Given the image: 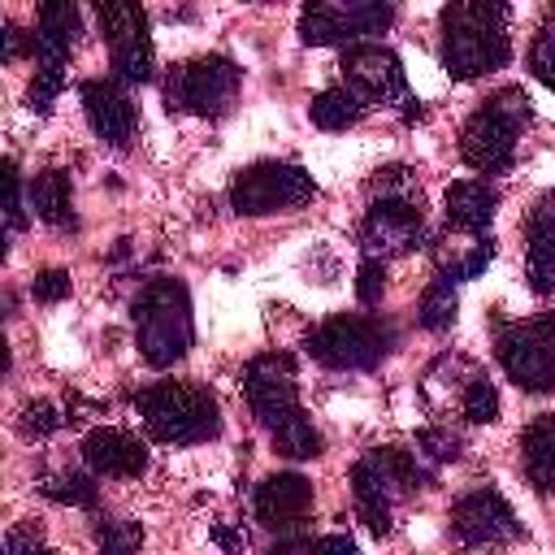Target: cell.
Here are the masks:
<instances>
[{
    "instance_id": "cell-1",
    "label": "cell",
    "mask_w": 555,
    "mask_h": 555,
    "mask_svg": "<svg viewBox=\"0 0 555 555\" xmlns=\"http://www.w3.org/2000/svg\"><path fill=\"white\" fill-rule=\"evenodd\" d=\"M507 9L490 0H455L442 9V65L451 78H481L507 65Z\"/></svg>"
},
{
    "instance_id": "cell-2",
    "label": "cell",
    "mask_w": 555,
    "mask_h": 555,
    "mask_svg": "<svg viewBox=\"0 0 555 555\" xmlns=\"http://www.w3.org/2000/svg\"><path fill=\"white\" fill-rule=\"evenodd\" d=\"M134 412L152 442L191 447L221 434V408L208 386L195 382H156L134 395Z\"/></svg>"
},
{
    "instance_id": "cell-3",
    "label": "cell",
    "mask_w": 555,
    "mask_h": 555,
    "mask_svg": "<svg viewBox=\"0 0 555 555\" xmlns=\"http://www.w3.org/2000/svg\"><path fill=\"white\" fill-rule=\"evenodd\" d=\"M134 334H139V351L152 369H169L191 351V338H195L191 295L178 278H156L139 291Z\"/></svg>"
},
{
    "instance_id": "cell-4",
    "label": "cell",
    "mask_w": 555,
    "mask_h": 555,
    "mask_svg": "<svg viewBox=\"0 0 555 555\" xmlns=\"http://www.w3.org/2000/svg\"><path fill=\"white\" fill-rule=\"evenodd\" d=\"M429 481V468L416 451H399V447H377L369 455L356 460L351 468V490H356V512L360 520L382 538L390 533V503L416 486Z\"/></svg>"
},
{
    "instance_id": "cell-5",
    "label": "cell",
    "mask_w": 555,
    "mask_h": 555,
    "mask_svg": "<svg viewBox=\"0 0 555 555\" xmlns=\"http://www.w3.org/2000/svg\"><path fill=\"white\" fill-rule=\"evenodd\" d=\"M533 121V108H529V95L520 87H503L494 91L468 121H464V134H460V156L481 169V173H499L512 165L516 156V139L520 130Z\"/></svg>"
},
{
    "instance_id": "cell-6",
    "label": "cell",
    "mask_w": 555,
    "mask_h": 555,
    "mask_svg": "<svg viewBox=\"0 0 555 555\" xmlns=\"http://www.w3.org/2000/svg\"><path fill=\"white\" fill-rule=\"evenodd\" d=\"M312 195H317L312 173L291 165V160H256V165L238 169V178L230 182V204L243 217L286 212V208L308 204Z\"/></svg>"
},
{
    "instance_id": "cell-7",
    "label": "cell",
    "mask_w": 555,
    "mask_h": 555,
    "mask_svg": "<svg viewBox=\"0 0 555 555\" xmlns=\"http://www.w3.org/2000/svg\"><path fill=\"white\" fill-rule=\"evenodd\" d=\"M238 65L221 52H208V56H195V61H182L169 69L165 78V100L169 108L178 113H199V117H217L230 108L234 91H238Z\"/></svg>"
},
{
    "instance_id": "cell-8",
    "label": "cell",
    "mask_w": 555,
    "mask_h": 555,
    "mask_svg": "<svg viewBox=\"0 0 555 555\" xmlns=\"http://www.w3.org/2000/svg\"><path fill=\"white\" fill-rule=\"evenodd\" d=\"M390 351V334L373 317H330L308 334V356L338 373L373 369Z\"/></svg>"
},
{
    "instance_id": "cell-9",
    "label": "cell",
    "mask_w": 555,
    "mask_h": 555,
    "mask_svg": "<svg viewBox=\"0 0 555 555\" xmlns=\"http://www.w3.org/2000/svg\"><path fill=\"white\" fill-rule=\"evenodd\" d=\"M243 395L251 416L273 434L291 416H299V386H295V360L286 351H264L243 369Z\"/></svg>"
},
{
    "instance_id": "cell-10",
    "label": "cell",
    "mask_w": 555,
    "mask_h": 555,
    "mask_svg": "<svg viewBox=\"0 0 555 555\" xmlns=\"http://www.w3.org/2000/svg\"><path fill=\"white\" fill-rule=\"evenodd\" d=\"M360 243L369 251V260H386V256H403L412 247L425 243V212L421 199H373L360 225Z\"/></svg>"
},
{
    "instance_id": "cell-11",
    "label": "cell",
    "mask_w": 555,
    "mask_h": 555,
    "mask_svg": "<svg viewBox=\"0 0 555 555\" xmlns=\"http://www.w3.org/2000/svg\"><path fill=\"white\" fill-rule=\"evenodd\" d=\"M499 364L507 369V377L529 390V395H551L555 390V343L546 334H538L533 325H507L494 338Z\"/></svg>"
},
{
    "instance_id": "cell-12",
    "label": "cell",
    "mask_w": 555,
    "mask_h": 555,
    "mask_svg": "<svg viewBox=\"0 0 555 555\" xmlns=\"http://www.w3.org/2000/svg\"><path fill=\"white\" fill-rule=\"evenodd\" d=\"M451 529L464 546H499L512 542L520 533V520L512 512V503L499 490H473L451 507Z\"/></svg>"
},
{
    "instance_id": "cell-13",
    "label": "cell",
    "mask_w": 555,
    "mask_h": 555,
    "mask_svg": "<svg viewBox=\"0 0 555 555\" xmlns=\"http://www.w3.org/2000/svg\"><path fill=\"white\" fill-rule=\"evenodd\" d=\"M343 74H347V87L360 95V100H403V65L390 48L382 43H356L343 52Z\"/></svg>"
},
{
    "instance_id": "cell-14",
    "label": "cell",
    "mask_w": 555,
    "mask_h": 555,
    "mask_svg": "<svg viewBox=\"0 0 555 555\" xmlns=\"http://www.w3.org/2000/svg\"><path fill=\"white\" fill-rule=\"evenodd\" d=\"M82 113H87L91 130L108 147H126L130 143V134H134V104H130V95L117 82H108V78L82 82Z\"/></svg>"
},
{
    "instance_id": "cell-15",
    "label": "cell",
    "mask_w": 555,
    "mask_h": 555,
    "mask_svg": "<svg viewBox=\"0 0 555 555\" xmlns=\"http://www.w3.org/2000/svg\"><path fill=\"white\" fill-rule=\"evenodd\" d=\"M82 460L100 477H139L147 468V447L117 425H100L82 438Z\"/></svg>"
},
{
    "instance_id": "cell-16",
    "label": "cell",
    "mask_w": 555,
    "mask_h": 555,
    "mask_svg": "<svg viewBox=\"0 0 555 555\" xmlns=\"http://www.w3.org/2000/svg\"><path fill=\"white\" fill-rule=\"evenodd\" d=\"M525 273L533 295H555V191H546L525 217Z\"/></svg>"
},
{
    "instance_id": "cell-17",
    "label": "cell",
    "mask_w": 555,
    "mask_h": 555,
    "mask_svg": "<svg viewBox=\"0 0 555 555\" xmlns=\"http://www.w3.org/2000/svg\"><path fill=\"white\" fill-rule=\"evenodd\" d=\"M312 507V481L299 473H273L256 486V516L273 529L295 525L299 516H308Z\"/></svg>"
},
{
    "instance_id": "cell-18",
    "label": "cell",
    "mask_w": 555,
    "mask_h": 555,
    "mask_svg": "<svg viewBox=\"0 0 555 555\" xmlns=\"http://www.w3.org/2000/svg\"><path fill=\"white\" fill-rule=\"evenodd\" d=\"M74 43H78V9L69 0L43 4L39 17H35V35H30V48L39 56V65H65Z\"/></svg>"
},
{
    "instance_id": "cell-19",
    "label": "cell",
    "mask_w": 555,
    "mask_h": 555,
    "mask_svg": "<svg viewBox=\"0 0 555 555\" xmlns=\"http://www.w3.org/2000/svg\"><path fill=\"white\" fill-rule=\"evenodd\" d=\"M442 204H447L451 230L486 234V225H490V217H494V208H499V191H494L490 182H481V178H464V182H451V186H447Z\"/></svg>"
},
{
    "instance_id": "cell-20",
    "label": "cell",
    "mask_w": 555,
    "mask_h": 555,
    "mask_svg": "<svg viewBox=\"0 0 555 555\" xmlns=\"http://www.w3.org/2000/svg\"><path fill=\"white\" fill-rule=\"evenodd\" d=\"M434 256H438L442 278H451V282H468V278L486 273V264H490V256H494V243H490V234L451 230V234L434 247Z\"/></svg>"
},
{
    "instance_id": "cell-21",
    "label": "cell",
    "mask_w": 555,
    "mask_h": 555,
    "mask_svg": "<svg viewBox=\"0 0 555 555\" xmlns=\"http://www.w3.org/2000/svg\"><path fill=\"white\" fill-rule=\"evenodd\" d=\"M520 451H525V473L538 490H555V416H538L529 421V429L520 434Z\"/></svg>"
},
{
    "instance_id": "cell-22",
    "label": "cell",
    "mask_w": 555,
    "mask_h": 555,
    "mask_svg": "<svg viewBox=\"0 0 555 555\" xmlns=\"http://www.w3.org/2000/svg\"><path fill=\"white\" fill-rule=\"evenodd\" d=\"M69 204H74V186H69V173L65 169H43L35 182H30V208L39 221L48 225H69Z\"/></svg>"
},
{
    "instance_id": "cell-23",
    "label": "cell",
    "mask_w": 555,
    "mask_h": 555,
    "mask_svg": "<svg viewBox=\"0 0 555 555\" xmlns=\"http://www.w3.org/2000/svg\"><path fill=\"white\" fill-rule=\"evenodd\" d=\"M308 113H312V121L321 130H347V126H356L364 117V100L343 82V87H325L321 95H312Z\"/></svg>"
},
{
    "instance_id": "cell-24",
    "label": "cell",
    "mask_w": 555,
    "mask_h": 555,
    "mask_svg": "<svg viewBox=\"0 0 555 555\" xmlns=\"http://www.w3.org/2000/svg\"><path fill=\"white\" fill-rule=\"evenodd\" d=\"M299 39L312 43V48H330V43L351 39V26H347L343 4H308L299 13Z\"/></svg>"
},
{
    "instance_id": "cell-25",
    "label": "cell",
    "mask_w": 555,
    "mask_h": 555,
    "mask_svg": "<svg viewBox=\"0 0 555 555\" xmlns=\"http://www.w3.org/2000/svg\"><path fill=\"white\" fill-rule=\"evenodd\" d=\"M108 52H113V69H117V78H121V82H147V78H152V69H156V52H152L147 30H143V35L113 39V43H108Z\"/></svg>"
},
{
    "instance_id": "cell-26",
    "label": "cell",
    "mask_w": 555,
    "mask_h": 555,
    "mask_svg": "<svg viewBox=\"0 0 555 555\" xmlns=\"http://www.w3.org/2000/svg\"><path fill=\"white\" fill-rule=\"evenodd\" d=\"M455 312H460V299H455V282L438 273V278L425 286L416 317H421V325H425V330L442 334V330H451V325H455Z\"/></svg>"
},
{
    "instance_id": "cell-27",
    "label": "cell",
    "mask_w": 555,
    "mask_h": 555,
    "mask_svg": "<svg viewBox=\"0 0 555 555\" xmlns=\"http://www.w3.org/2000/svg\"><path fill=\"white\" fill-rule=\"evenodd\" d=\"M95 22L104 30V39H126V35H143L147 30V13L139 4H126V0H104L95 9Z\"/></svg>"
},
{
    "instance_id": "cell-28",
    "label": "cell",
    "mask_w": 555,
    "mask_h": 555,
    "mask_svg": "<svg viewBox=\"0 0 555 555\" xmlns=\"http://www.w3.org/2000/svg\"><path fill=\"white\" fill-rule=\"evenodd\" d=\"M39 490L56 503H69V507H91L95 503V481L87 473H43L39 477Z\"/></svg>"
},
{
    "instance_id": "cell-29",
    "label": "cell",
    "mask_w": 555,
    "mask_h": 555,
    "mask_svg": "<svg viewBox=\"0 0 555 555\" xmlns=\"http://www.w3.org/2000/svg\"><path fill=\"white\" fill-rule=\"evenodd\" d=\"M273 447H278L282 455H291V460H312V455H321V434H317L312 421H304V412H299V416H291L286 425L273 429Z\"/></svg>"
},
{
    "instance_id": "cell-30",
    "label": "cell",
    "mask_w": 555,
    "mask_h": 555,
    "mask_svg": "<svg viewBox=\"0 0 555 555\" xmlns=\"http://www.w3.org/2000/svg\"><path fill=\"white\" fill-rule=\"evenodd\" d=\"M95 542H100V555H139L143 529H139V520L104 516V520L95 525Z\"/></svg>"
},
{
    "instance_id": "cell-31",
    "label": "cell",
    "mask_w": 555,
    "mask_h": 555,
    "mask_svg": "<svg viewBox=\"0 0 555 555\" xmlns=\"http://www.w3.org/2000/svg\"><path fill=\"white\" fill-rule=\"evenodd\" d=\"M460 412H464V421H473V425L499 421V390H494V382L481 377V373H473L468 386H464V395H460Z\"/></svg>"
},
{
    "instance_id": "cell-32",
    "label": "cell",
    "mask_w": 555,
    "mask_h": 555,
    "mask_svg": "<svg viewBox=\"0 0 555 555\" xmlns=\"http://www.w3.org/2000/svg\"><path fill=\"white\" fill-rule=\"evenodd\" d=\"M347 13V26H351V39H364V35H382L390 22H395V9L382 4V0H360V4H343Z\"/></svg>"
},
{
    "instance_id": "cell-33",
    "label": "cell",
    "mask_w": 555,
    "mask_h": 555,
    "mask_svg": "<svg viewBox=\"0 0 555 555\" xmlns=\"http://www.w3.org/2000/svg\"><path fill=\"white\" fill-rule=\"evenodd\" d=\"M69 416L56 408V403H48V399H35V403H26L22 412H17V429H22V438H48L52 429H61Z\"/></svg>"
},
{
    "instance_id": "cell-34",
    "label": "cell",
    "mask_w": 555,
    "mask_h": 555,
    "mask_svg": "<svg viewBox=\"0 0 555 555\" xmlns=\"http://www.w3.org/2000/svg\"><path fill=\"white\" fill-rule=\"evenodd\" d=\"M61 87H65V69H61V65H39V69H35V78H30L26 104H30L35 113H48V108H52V100L61 95Z\"/></svg>"
},
{
    "instance_id": "cell-35",
    "label": "cell",
    "mask_w": 555,
    "mask_h": 555,
    "mask_svg": "<svg viewBox=\"0 0 555 555\" xmlns=\"http://www.w3.org/2000/svg\"><path fill=\"white\" fill-rule=\"evenodd\" d=\"M416 455H421V460H434V464L455 460V455H460V438H455L451 429H421V434H416Z\"/></svg>"
},
{
    "instance_id": "cell-36",
    "label": "cell",
    "mask_w": 555,
    "mask_h": 555,
    "mask_svg": "<svg viewBox=\"0 0 555 555\" xmlns=\"http://www.w3.org/2000/svg\"><path fill=\"white\" fill-rule=\"evenodd\" d=\"M529 69H533L538 82H546V87L555 91V26H546V30L533 39V48H529Z\"/></svg>"
},
{
    "instance_id": "cell-37",
    "label": "cell",
    "mask_w": 555,
    "mask_h": 555,
    "mask_svg": "<svg viewBox=\"0 0 555 555\" xmlns=\"http://www.w3.org/2000/svg\"><path fill=\"white\" fill-rule=\"evenodd\" d=\"M382 291H386V264L364 256V264H360V273H356V295H360V304L373 308V304L382 299Z\"/></svg>"
},
{
    "instance_id": "cell-38",
    "label": "cell",
    "mask_w": 555,
    "mask_h": 555,
    "mask_svg": "<svg viewBox=\"0 0 555 555\" xmlns=\"http://www.w3.org/2000/svg\"><path fill=\"white\" fill-rule=\"evenodd\" d=\"M30 291H35L39 304H61V299L69 295V273H65V269H39Z\"/></svg>"
},
{
    "instance_id": "cell-39",
    "label": "cell",
    "mask_w": 555,
    "mask_h": 555,
    "mask_svg": "<svg viewBox=\"0 0 555 555\" xmlns=\"http://www.w3.org/2000/svg\"><path fill=\"white\" fill-rule=\"evenodd\" d=\"M4 217H9V230H22L26 212H22V178L13 169V160L4 165Z\"/></svg>"
},
{
    "instance_id": "cell-40",
    "label": "cell",
    "mask_w": 555,
    "mask_h": 555,
    "mask_svg": "<svg viewBox=\"0 0 555 555\" xmlns=\"http://www.w3.org/2000/svg\"><path fill=\"white\" fill-rule=\"evenodd\" d=\"M4 555H56V551L43 546L35 529H9V538H4Z\"/></svg>"
},
{
    "instance_id": "cell-41",
    "label": "cell",
    "mask_w": 555,
    "mask_h": 555,
    "mask_svg": "<svg viewBox=\"0 0 555 555\" xmlns=\"http://www.w3.org/2000/svg\"><path fill=\"white\" fill-rule=\"evenodd\" d=\"M308 555H360V551H356V542L347 533H325V538H317L308 546Z\"/></svg>"
},
{
    "instance_id": "cell-42",
    "label": "cell",
    "mask_w": 555,
    "mask_h": 555,
    "mask_svg": "<svg viewBox=\"0 0 555 555\" xmlns=\"http://www.w3.org/2000/svg\"><path fill=\"white\" fill-rule=\"evenodd\" d=\"M212 538H217L230 555H243V546H247V533H243V529H230V525H217V529H212Z\"/></svg>"
},
{
    "instance_id": "cell-43",
    "label": "cell",
    "mask_w": 555,
    "mask_h": 555,
    "mask_svg": "<svg viewBox=\"0 0 555 555\" xmlns=\"http://www.w3.org/2000/svg\"><path fill=\"white\" fill-rule=\"evenodd\" d=\"M26 52V35L17 26H4V61H17Z\"/></svg>"
},
{
    "instance_id": "cell-44",
    "label": "cell",
    "mask_w": 555,
    "mask_h": 555,
    "mask_svg": "<svg viewBox=\"0 0 555 555\" xmlns=\"http://www.w3.org/2000/svg\"><path fill=\"white\" fill-rule=\"evenodd\" d=\"M533 330H538V334H546V338L555 343V312H542V317L533 321Z\"/></svg>"
}]
</instances>
